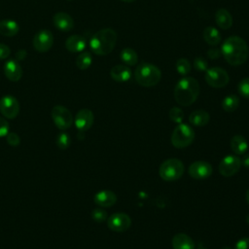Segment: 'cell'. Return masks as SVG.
I'll use <instances>...</instances> for the list:
<instances>
[{"instance_id":"6da1fadb","label":"cell","mask_w":249,"mask_h":249,"mask_svg":"<svg viewBox=\"0 0 249 249\" xmlns=\"http://www.w3.org/2000/svg\"><path fill=\"white\" fill-rule=\"evenodd\" d=\"M220 50L225 60L232 66L243 64L249 55L248 45L239 36H231L227 38L223 42Z\"/></svg>"},{"instance_id":"7a4b0ae2","label":"cell","mask_w":249,"mask_h":249,"mask_svg":"<svg viewBox=\"0 0 249 249\" xmlns=\"http://www.w3.org/2000/svg\"><path fill=\"white\" fill-rule=\"evenodd\" d=\"M199 84L192 77H183L174 88V99L181 106H190L199 94Z\"/></svg>"},{"instance_id":"3957f363","label":"cell","mask_w":249,"mask_h":249,"mask_svg":"<svg viewBox=\"0 0 249 249\" xmlns=\"http://www.w3.org/2000/svg\"><path fill=\"white\" fill-rule=\"evenodd\" d=\"M117 32L114 29H100L90 38V50L97 55H107L114 50L117 43Z\"/></svg>"},{"instance_id":"277c9868","label":"cell","mask_w":249,"mask_h":249,"mask_svg":"<svg viewBox=\"0 0 249 249\" xmlns=\"http://www.w3.org/2000/svg\"><path fill=\"white\" fill-rule=\"evenodd\" d=\"M134 78L138 85L145 88L156 86L161 78L160 70L154 64L149 62L140 63L135 71Z\"/></svg>"},{"instance_id":"5b68a950","label":"cell","mask_w":249,"mask_h":249,"mask_svg":"<svg viewBox=\"0 0 249 249\" xmlns=\"http://www.w3.org/2000/svg\"><path fill=\"white\" fill-rule=\"evenodd\" d=\"M184 173V163L175 158L167 159L161 162L159 168V174L164 181H175L182 177Z\"/></svg>"},{"instance_id":"8992f818","label":"cell","mask_w":249,"mask_h":249,"mask_svg":"<svg viewBox=\"0 0 249 249\" xmlns=\"http://www.w3.org/2000/svg\"><path fill=\"white\" fill-rule=\"evenodd\" d=\"M195 139L194 129L187 124H179L171 134V144L177 149H183L190 146Z\"/></svg>"},{"instance_id":"52a82bcc","label":"cell","mask_w":249,"mask_h":249,"mask_svg":"<svg viewBox=\"0 0 249 249\" xmlns=\"http://www.w3.org/2000/svg\"><path fill=\"white\" fill-rule=\"evenodd\" d=\"M229 81L228 72L221 67H211L205 71V82L212 88H224L228 85Z\"/></svg>"},{"instance_id":"ba28073f","label":"cell","mask_w":249,"mask_h":249,"mask_svg":"<svg viewBox=\"0 0 249 249\" xmlns=\"http://www.w3.org/2000/svg\"><path fill=\"white\" fill-rule=\"evenodd\" d=\"M52 119L57 128L61 130L69 128L73 123L71 112L62 105H56L52 109Z\"/></svg>"},{"instance_id":"9c48e42d","label":"cell","mask_w":249,"mask_h":249,"mask_svg":"<svg viewBox=\"0 0 249 249\" xmlns=\"http://www.w3.org/2000/svg\"><path fill=\"white\" fill-rule=\"evenodd\" d=\"M241 167V159L235 155H228L219 163V172L224 177L233 176Z\"/></svg>"},{"instance_id":"30bf717a","label":"cell","mask_w":249,"mask_h":249,"mask_svg":"<svg viewBox=\"0 0 249 249\" xmlns=\"http://www.w3.org/2000/svg\"><path fill=\"white\" fill-rule=\"evenodd\" d=\"M130 225H131L130 217L124 212L114 213L107 219V226L113 231H117V232L125 231L129 229Z\"/></svg>"},{"instance_id":"8fae6325","label":"cell","mask_w":249,"mask_h":249,"mask_svg":"<svg viewBox=\"0 0 249 249\" xmlns=\"http://www.w3.org/2000/svg\"><path fill=\"white\" fill-rule=\"evenodd\" d=\"M0 112L7 119H15L19 113V104L13 95H4L0 98Z\"/></svg>"},{"instance_id":"7c38bea8","label":"cell","mask_w":249,"mask_h":249,"mask_svg":"<svg viewBox=\"0 0 249 249\" xmlns=\"http://www.w3.org/2000/svg\"><path fill=\"white\" fill-rule=\"evenodd\" d=\"M53 44V33L48 29L38 31L33 38V47L39 53L48 52Z\"/></svg>"},{"instance_id":"4fadbf2b","label":"cell","mask_w":249,"mask_h":249,"mask_svg":"<svg viewBox=\"0 0 249 249\" xmlns=\"http://www.w3.org/2000/svg\"><path fill=\"white\" fill-rule=\"evenodd\" d=\"M212 165L205 160H196L193 162L188 169L189 175L194 179H205L212 174Z\"/></svg>"},{"instance_id":"5bb4252c","label":"cell","mask_w":249,"mask_h":249,"mask_svg":"<svg viewBox=\"0 0 249 249\" xmlns=\"http://www.w3.org/2000/svg\"><path fill=\"white\" fill-rule=\"evenodd\" d=\"M94 116L89 109H81L75 116V125L81 131L89 129L93 124Z\"/></svg>"},{"instance_id":"9a60e30c","label":"cell","mask_w":249,"mask_h":249,"mask_svg":"<svg viewBox=\"0 0 249 249\" xmlns=\"http://www.w3.org/2000/svg\"><path fill=\"white\" fill-rule=\"evenodd\" d=\"M53 25L60 31L68 32L74 27V20L72 17L64 12L56 13L53 18Z\"/></svg>"},{"instance_id":"2e32d148","label":"cell","mask_w":249,"mask_h":249,"mask_svg":"<svg viewBox=\"0 0 249 249\" xmlns=\"http://www.w3.org/2000/svg\"><path fill=\"white\" fill-rule=\"evenodd\" d=\"M93 201L98 206L111 207L116 203L117 196L110 190H102L94 195Z\"/></svg>"},{"instance_id":"e0dca14e","label":"cell","mask_w":249,"mask_h":249,"mask_svg":"<svg viewBox=\"0 0 249 249\" xmlns=\"http://www.w3.org/2000/svg\"><path fill=\"white\" fill-rule=\"evenodd\" d=\"M4 74L8 80L18 82L22 77V68L18 62L15 60H8L4 64Z\"/></svg>"},{"instance_id":"ac0fdd59","label":"cell","mask_w":249,"mask_h":249,"mask_svg":"<svg viewBox=\"0 0 249 249\" xmlns=\"http://www.w3.org/2000/svg\"><path fill=\"white\" fill-rule=\"evenodd\" d=\"M131 70L125 66V65H122V64H118L115 65L111 68L110 70V76L111 78L119 83H124L128 81L131 78Z\"/></svg>"},{"instance_id":"d6986e66","label":"cell","mask_w":249,"mask_h":249,"mask_svg":"<svg viewBox=\"0 0 249 249\" xmlns=\"http://www.w3.org/2000/svg\"><path fill=\"white\" fill-rule=\"evenodd\" d=\"M173 249H195L194 240L186 233H176L171 240Z\"/></svg>"},{"instance_id":"ffe728a7","label":"cell","mask_w":249,"mask_h":249,"mask_svg":"<svg viewBox=\"0 0 249 249\" xmlns=\"http://www.w3.org/2000/svg\"><path fill=\"white\" fill-rule=\"evenodd\" d=\"M87 46L86 39L81 35H71L65 41V48L71 53H80Z\"/></svg>"},{"instance_id":"44dd1931","label":"cell","mask_w":249,"mask_h":249,"mask_svg":"<svg viewBox=\"0 0 249 249\" xmlns=\"http://www.w3.org/2000/svg\"><path fill=\"white\" fill-rule=\"evenodd\" d=\"M215 22L222 29H229L232 25V17L231 13L224 9H218L215 13Z\"/></svg>"},{"instance_id":"7402d4cb","label":"cell","mask_w":249,"mask_h":249,"mask_svg":"<svg viewBox=\"0 0 249 249\" xmlns=\"http://www.w3.org/2000/svg\"><path fill=\"white\" fill-rule=\"evenodd\" d=\"M230 146L231 151L235 155H243L248 149V142L242 135L236 134L231 137L230 141Z\"/></svg>"},{"instance_id":"603a6c76","label":"cell","mask_w":249,"mask_h":249,"mask_svg":"<svg viewBox=\"0 0 249 249\" xmlns=\"http://www.w3.org/2000/svg\"><path fill=\"white\" fill-rule=\"evenodd\" d=\"M210 120L209 114L204 110H195L189 116V122L195 126H203Z\"/></svg>"},{"instance_id":"cb8c5ba5","label":"cell","mask_w":249,"mask_h":249,"mask_svg":"<svg viewBox=\"0 0 249 249\" xmlns=\"http://www.w3.org/2000/svg\"><path fill=\"white\" fill-rule=\"evenodd\" d=\"M203 39L209 46L216 47L220 44L222 36L217 28L213 26H208L203 30Z\"/></svg>"},{"instance_id":"d4e9b609","label":"cell","mask_w":249,"mask_h":249,"mask_svg":"<svg viewBox=\"0 0 249 249\" xmlns=\"http://www.w3.org/2000/svg\"><path fill=\"white\" fill-rule=\"evenodd\" d=\"M19 30L18 24L12 19L0 20V34L6 37H13L18 34Z\"/></svg>"},{"instance_id":"484cf974","label":"cell","mask_w":249,"mask_h":249,"mask_svg":"<svg viewBox=\"0 0 249 249\" xmlns=\"http://www.w3.org/2000/svg\"><path fill=\"white\" fill-rule=\"evenodd\" d=\"M120 58L125 65H128V66H133L138 61L137 53L131 48L123 49L120 53Z\"/></svg>"},{"instance_id":"4316f807","label":"cell","mask_w":249,"mask_h":249,"mask_svg":"<svg viewBox=\"0 0 249 249\" xmlns=\"http://www.w3.org/2000/svg\"><path fill=\"white\" fill-rule=\"evenodd\" d=\"M239 106V98L235 94H229L224 97L222 100V108L228 112H233L235 111Z\"/></svg>"},{"instance_id":"83f0119b","label":"cell","mask_w":249,"mask_h":249,"mask_svg":"<svg viewBox=\"0 0 249 249\" xmlns=\"http://www.w3.org/2000/svg\"><path fill=\"white\" fill-rule=\"evenodd\" d=\"M92 61V57L91 54L89 52H84L81 53L77 58H76V66L80 69V70H86L88 69Z\"/></svg>"},{"instance_id":"f1b7e54d","label":"cell","mask_w":249,"mask_h":249,"mask_svg":"<svg viewBox=\"0 0 249 249\" xmlns=\"http://www.w3.org/2000/svg\"><path fill=\"white\" fill-rule=\"evenodd\" d=\"M175 67H176L177 72H178L181 76H186V75H188V74L191 72V68H192L190 61H189L187 58H179V59L176 61Z\"/></svg>"},{"instance_id":"f546056e","label":"cell","mask_w":249,"mask_h":249,"mask_svg":"<svg viewBox=\"0 0 249 249\" xmlns=\"http://www.w3.org/2000/svg\"><path fill=\"white\" fill-rule=\"evenodd\" d=\"M71 139L68 133L61 132L56 137V145L60 150H65L70 146Z\"/></svg>"},{"instance_id":"4dcf8cb0","label":"cell","mask_w":249,"mask_h":249,"mask_svg":"<svg viewBox=\"0 0 249 249\" xmlns=\"http://www.w3.org/2000/svg\"><path fill=\"white\" fill-rule=\"evenodd\" d=\"M168 116L173 123L177 124H181L184 119V113L182 109L179 107H172L168 112Z\"/></svg>"},{"instance_id":"1f68e13d","label":"cell","mask_w":249,"mask_h":249,"mask_svg":"<svg viewBox=\"0 0 249 249\" xmlns=\"http://www.w3.org/2000/svg\"><path fill=\"white\" fill-rule=\"evenodd\" d=\"M91 218L96 223H103L107 221L108 215L107 212L102 208H94L91 212Z\"/></svg>"},{"instance_id":"d6a6232c","label":"cell","mask_w":249,"mask_h":249,"mask_svg":"<svg viewBox=\"0 0 249 249\" xmlns=\"http://www.w3.org/2000/svg\"><path fill=\"white\" fill-rule=\"evenodd\" d=\"M237 90L241 96L249 99V77L242 79L238 83Z\"/></svg>"},{"instance_id":"836d02e7","label":"cell","mask_w":249,"mask_h":249,"mask_svg":"<svg viewBox=\"0 0 249 249\" xmlns=\"http://www.w3.org/2000/svg\"><path fill=\"white\" fill-rule=\"evenodd\" d=\"M194 67L196 70L199 71V72H203L206 71L208 69V64L206 62V60L203 57H196L194 60Z\"/></svg>"},{"instance_id":"e575fe53","label":"cell","mask_w":249,"mask_h":249,"mask_svg":"<svg viewBox=\"0 0 249 249\" xmlns=\"http://www.w3.org/2000/svg\"><path fill=\"white\" fill-rule=\"evenodd\" d=\"M6 138H7V142L9 143V145L11 146H18L19 143H20V138L19 136L15 133V132H9L7 135H6Z\"/></svg>"},{"instance_id":"d590c367","label":"cell","mask_w":249,"mask_h":249,"mask_svg":"<svg viewBox=\"0 0 249 249\" xmlns=\"http://www.w3.org/2000/svg\"><path fill=\"white\" fill-rule=\"evenodd\" d=\"M9 123L6 121V119L0 117V137L6 136L9 133Z\"/></svg>"},{"instance_id":"8d00e7d4","label":"cell","mask_w":249,"mask_h":249,"mask_svg":"<svg viewBox=\"0 0 249 249\" xmlns=\"http://www.w3.org/2000/svg\"><path fill=\"white\" fill-rule=\"evenodd\" d=\"M221 50L216 48V47H212L210 49H208L207 51V56L210 58V59H217L221 56Z\"/></svg>"},{"instance_id":"74e56055","label":"cell","mask_w":249,"mask_h":249,"mask_svg":"<svg viewBox=\"0 0 249 249\" xmlns=\"http://www.w3.org/2000/svg\"><path fill=\"white\" fill-rule=\"evenodd\" d=\"M233 249H249V237L240 238L235 243Z\"/></svg>"},{"instance_id":"f35d334b","label":"cell","mask_w":249,"mask_h":249,"mask_svg":"<svg viewBox=\"0 0 249 249\" xmlns=\"http://www.w3.org/2000/svg\"><path fill=\"white\" fill-rule=\"evenodd\" d=\"M11 53L10 48L5 44H0V59L7 58Z\"/></svg>"},{"instance_id":"ab89813d","label":"cell","mask_w":249,"mask_h":249,"mask_svg":"<svg viewBox=\"0 0 249 249\" xmlns=\"http://www.w3.org/2000/svg\"><path fill=\"white\" fill-rule=\"evenodd\" d=\"M241 165L249 169V153L246 154L242 159H241Z\"/></svg>"},{"instance_id":"60d3db41","label":"cell","mask_w":249,"mask_h":249,"mask_svg":"<svg viewBox=\"0 0 249 249\" xmlns=\"http://www.w3.org/2000/svg\"><path fill=\"white\" fill-rule=\"evenodd\" d=\"M245 198H246V201H247V203L249 204V189L246 191V194H245Z\"/></svg>"},{"instance_id":"b9f144b4","label":"cell","mask_w":249,"mask_h":249,"mask_svg":"<svg viewBox=\"0 0 249 249\" xmlns=\"http://www.w3.org/2000/svg\"><path fill=\"white\" fill-rule=\"evenodd\" d=\"M196 249H208V248H206V247H204V246H202V245H199Z\"/></svg>"},{"instance_id":"7bdbcfd3","label":"cell","mask_w":249,"mask_h":249,"mask_svg":"<svg viewBox=\"0 0 249 249\" xmlns=\"http://www.w3.org/2000/svg\"><path fill=\"white\" fill-rule=\"evenodd\" d=\"M121 1L126 2V3H130V2H133V1H135V0H121Z\"/></svg>"},{"instance_id":"ee69618b","label":"cell","mask_w":249,"mask_h":249,"mask_svg":"<svg viewBox=\"0 0 249 249\" xmlns=\"http://www.w3.org/2000/svg\"><path fill=\"white\" fill-rule=\"evenodd\" d=\"M246 222H247V224L249 225V213H248L247 216H246Z\"/></svg>"},{"instance_id":"f6af8a7d","label":"cell","mask_w":249,"mask_h":249,"mask_svg":"<svg viewBox=\"0 0 249 249\" xmlns=\"http://www.w3.org/2000/svg\"><path fill=\"white\" fill-rule=\"evenodd\" d=\"M221 249H232V248H231L230 246H224V247H222Z\"/></svg>"}]
</instances>
